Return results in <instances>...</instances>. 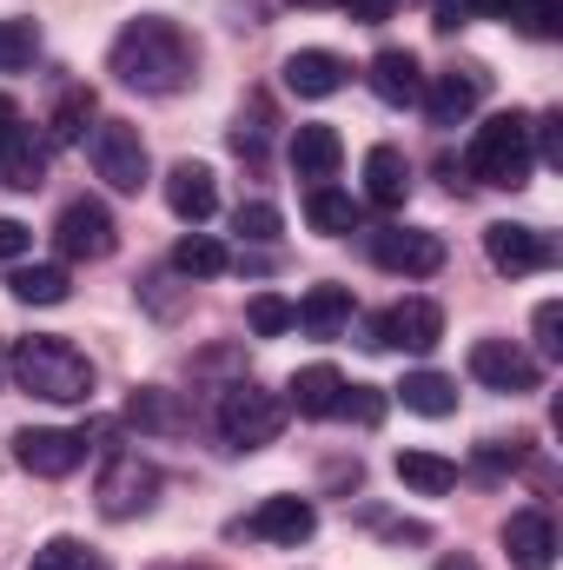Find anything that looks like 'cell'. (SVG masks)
<instances>
[{"label":"cell","mask_w":563,"mask_h":570,"mask_svg":"<svg viewBox=\"0 0 563 570\" xmlns=\"http://www.w3.org/2000/svg\"><path fill=\"white\" fill-rule=\"evenodd\" d=\"M372 94L385 100V107H418L424 100V67L418 53H405V47H385V53H372Z\"/></svg>","instance_id":"e0dca14e"},{"label":"cell","mask_w":563,"mask_h":570,"mask_svg":"<svg viewBox=\"0 0 563 570\" xmlns=\"http://www.w3.org/2000/svg\"><path fill=\"white\" fill-rule=\"evenodd\" d=\"M477 100H484V73H477V67H451V73L424 80V114H431V127H464V120L477 114Z\"/></svg>","instance_id":"4fadbf2b"},{"label":"cell","mask_w":563,"mask_h":570,"mask_svg":"<svg viewBox=\"0 0 563 570\" xmlns=\"http://www.w3.org/2000/svg\"><path fill=\"white\" fill-rule=\"evenodd\" d=\"M372 338L365 345H405V352H431L437 338H444V305L437 298H398L385 318H372L365 325Z\"/></svg>","instance_id":"7c38bea8"},{"label":"cell","mask_w":563,"mask_h":570,"mask_svg":"<svg viewBox=\"0 0 563 570\" xmlns=\"http://www.w3.org/2000/svg\"><path fill=\"white\" fill-rule=\"evenodd\" d=\"M279 73H285V87H292L298 100H332V94L345 87V60L325 53V47H298Z\"/></svg>","instance_id":"ffe728a7"},{"label":"cell","mask_w":563,"mask_h":570,"mask_svg":"<svg viewBox=\"0 0 563 570\" xmlns=\"http://www.w3.org/2000/svg\"><path fill=\"white\" fill-rule=\"evenodd\" d=\"M172 273H179V279H219V273H233V253H226L213 233L192 226V233L172 246Z\"/></svg>","instance_id":"484cf974"},{"label":"cell","mask_w":563,"mask_h":570,"mask_svg":"<svg viewBox=\"0 0 563 570\" xmlns=\"http://www.w3.org/2000/svg\"><path fill=\"white\" fill-rule=\"evenodd\" d=\"M53 246H60V259H113V246H120V226H113V213L100 206V199H73V206H60V219H53Z\"/></svg>","instance_id":"ba28073f"},{"label":"cell","mask_w":563,"mask_h":570,"mask_svg":"<svg viewBox=\"0 0 563 570\" xmlns=\"http://www.w3.org/2000/svg\"><path fill=\"white\" fill-rule=\"evenodd\" d=\"M537 352H544V358H563V305L557 298L537 305Z\"/></svg>","instance_id":"8d00e7d4"},{"label":"cell","mask_w":563,"mask_h":570,"mask_svg":"<svg viewBox=\"0 0 563 570\" xmlns=\"http://www.w3.org/2000/svg\"><path fill=\"white\" fill-rule=\"evenodd\" d=\"M484 259H491L504 279H524V273H544V266H557V239H551L544 226L497 219V226H484Z\"/></svg>","instance_id":"52a82bcc"},{"label":"cell","mask_w":563,"mask_h":570,"mask_svg":"<svg viewBox=\"0 0 563 570\" xmlns=\"http://www.w3.org/2000/svg\"><path fill=\"white\" fill-rule=\"evenodd\" d=\"M312 531H318L312 498H266V504L246 518V538H266V544H305Z\"/></svg>","instance_id":"2e32d148"},{"label":"cell","mask_w":563,"mask_h":570,"mask_svg":"<svg viewBox=\"0 0 563 570\" xmlns=\"http://www.w3.org/2000/svg\"><path fill=\"white\" fill-rule=\"evenodd\" d=\"M127 425H140V431H179V425H186V412H179V399H172V392L146 385V392H134V399H127Z\"/></svg>","instance_id":"f546056e"},{"label":"cell","mask_w":563,"mask_h":570,"mask_svg":"<svg viewBox=\"0 0 563 570\" xmlns=\"http://www.w3.org/2000/svg\"><path fill=\"white\" fill-rule=\"evenodd\" d=\"M338 7H345L358 27H378V20H392V7H398V0H338Z\"/></svg>","instance_id":"60d3db41"},{"label":"cell","mask_w":563,"mask_h":570,"mask_svg":"<svg viewBox=\"0 0 563 570\" xmlns=\"http://www.w3.org/2000/svg\"><path fill=\"white\" fill-rule=\"evenodd\" d=\"M0 385H7V345H0Z\"/></svg>","instance_id":"f6af8a7d"},{"label":"cell","mask_w":563,"mask_h":570,"mask_svg":"<svg viewBox=\"0 0 563 570\" xmlns=\"http://www.w3.org/2000/svg\"><path fill=\"white\" fill-rule=\"evenodd\" d=\"M504 551H511V564L517 570H551L557 564V524H551V511H511V524H504Z\"/></svg>","instance_id":"9a60e30c"},{"label":"cell","mask_w":563,"mask_h":570,"mask_svg":"<svg viewBox=\"0 0 563 570\" xmlns=\"http://www.w3.org/2000/svg\"><path fill=\"white\" fill-rule=\"evenodd\" d=\"M298 7H325V0H298Z\"/></svg>","instance_id":"bcb514c9"},{"label":"cell","mask_w":563,"mask_h":570,"mask_svg":"<svg viewBox=\"0 0 563 570\" xmlns=\"http://www.w3.org/2000/svg\"><path fill=\"white\" fill-rule=\"evenodd\" d=\"M457 13H484V20H504L511 0H457Z\"/></svg>","instance_id":"b9f144b4"},{"label":"cell","mask_w":563,"mask_h":570,"mask_svg":"<svg viewBox=\"0 0 563 570\" xmlns=\"http://www.w3.org/2000/svg\"><path fill=\"white\" fill-rule=\"evenodd\" d=\"M279 431H285L279 392H266V385H253V379L226 385V399H219V438H226L233 451H259V444H273Z\"/></svg>","instance_id":"277c9868"},{"label":"cell","mask_w":563,"mask_h":570,"mask_svg":"<svg viewBox=\"0 0 563 570\" xmlns=\"http://www.w3.org/2000/svg\"><path fill=\"white\" fill-rule=\"evenodd\" d=\"M7 285H13L20 305H67V292H73L67 285V266H20Z\"/></svg>","instance_id":"f1b7e54d"},{"label":"cell","mask_w":563,"mask_h":570,"mask_svg":"<svg viewBox=\"0 0 563 570\" xmlns=\"http://www.w3.org/2000/svg\"><path fill=\"white\" fill-rule=\"evenodd\" d=\"M33 47H40L33 20H0V67H27V60H33Z\"/></svg>","instance_id":"e575fe53"},{"label":"cell","mask_w":563,"mask_h":570,"mask_svg":"<svg viewBox=\"0 0 563 570\" xmlns=\"http://www.w3.org/2000/svg\"><path fill=\"white\" fill-rule=\"evenodd\" d=\"M93 498H100V518L127 524V518L152 511V498H159V471L146 464L140 451H113L107 471H100V484H93Z\"/></svg>","instance_id":"5b68a950"},{"label":"cell","mask_w":563,"mask_h":570,"mask_svg":"<svg viewBox=\"0 0 563 570\" xmlns=\"http://www.w3.org/2000/svg\"><path fill=\"white\" fill-rule=\"evenodd\" d=\"M477 464H484V471H504V464H524V444H517V438H511V444H497V438H491V444H477Z\"/></svg>","instance_id":"f35d334b"},{"label":"cell","mask_w":563,"mask_h":570,"mask_svg":"<svg viewBox=\"0 0 563 570\" xmlns=\"http://www.w3.org/2000/svg\"><path fill=\"white\" fill-rule=\"evenodd\" d=\"M504 20H517L531 40H557L563 33V0H511Z\"/></svg>","instance_id":"4dcf8cb0"},{"label":"cell","mask_w":563,"mask_h":570,"mask_svg":"<svg viewBox=\"0 0 563 570\" xmlns=\"http://www.w3.org/2000/svg\"><path fill=\"white\" fill-rule=\"evenodd\" d=\"M372 259L398 279H431L444 266V239L424 233V226H378L372 233Z\"/></svg>","instance_id":"9c48e42d"},{"label":"cell","mask_w":563,"mask_h":570,"mask_svg":"<svg viewBox=\"0 0 563 570\" xmlns=\"http://www.w3.org/2000/svg\"><path fill=\"white\" fill-rule=\"evenodd\" d=\"M7 127H20V107H13V100L0 94V134H7Z\"/></svg>","instance_id":"7bdbcfd3"},{"label":"cell","mask_w":563,"mask_h":570,"mask_svg":"<svg viewBox=\"0 0 563 570\" xmlns=\"http://www.w3.org/2000/svg\"><path fill=\"white\" fill-rule=\"evenodd\" d=\"M392 471H398V484H405V491H418V498H444V491L457 484V464H451V458H437V451H398V458H392Z\"/></svg>","instance_id":"cb8c5ba5"},{"label":"cell","mask_w":563,"mask_h":570,"mask_svg":"<svg viewBox=\"0 0 563 570\" xmlns=\"http://www.w3.org/2000/svg\"><path fill=\"white\" fill-rule=\"evenodd\" d=\"M27 570H93V551H87L80 538H53V544L33 551V564Z\"/></svg>","instance_id":"d6a6232c"},{"label":"cell","mask_w":563,"mask_h":570,"mask_svg":"<svg viewBox=\"0 0 563 570\" xmlns=\"http://www.w3.org/2000/svg\"><path fill=\"white\" fill-rule=\"evenodd\" d=\"M279 206L273 199H246L239 213H233V233H246V239H279Z\"/></svg>","instance_id":"836d02e7"},{"label":"cell","mask_w":563,"mask_h":570,"mask_svg":"<svg viewBox=\"0 0 563 570\" xmlns=\"http://www.w3.org/2000/svg\"><path fill=\"white\" fill-rule=\"evenodd\" d=\"M398 399H405V412H418V419H451V412H457V385H451L444 372H405Z\"/></svg>","instance_id":"4316f807"},{"label":"cell","mask_w":563,"mask_h":570,"mask_svg":"<svg viewBox=\"0 0 563 570\" xmlns=\"http://www.w3.org/2000/svg\"><path fill=\"white\" fill-rule=\"evenodd\" d=\"M471 379L491 385V392H537L544 365H537L517 338H477V345H471Z\"/></svg>","instance_id":"8fae6325"},{"label":"cell","mask_w":563,"mask_h":570,"mask_svg":"<svg viewBox=\"0 0 563 570\" xmlns=\"http://www.w3.org/2000/svg\"><path fill=\"white\" fill-rule=\"evenodd\" d=\"M100 114V100H93V87H67L60 100H53V114H47V146H80L87 140V120Z\"/></svg>","instance_id":"d4e9b609"},{"label":"cell","mask_w":563,"mask_h":570,"mask_svg":"<svg viewBox=\"0 0 563 570\" xmlns=\"http://www.w3.org/2000/svg\"><path fill=\"white\" fill-rule=\"evenodd\" d=\"M246 325H253L259 338H279V332H292V298H279V292H253Z\"/></svg>","instance_id":"1f68e13d"},{"label":"cell","mask_w":563,"mask_h":570,"mask_svg":"<svg viewBox=\"0 0 563 570\" xmlns=\"http://www.w3.org/2000/svg\"><path fill=\"white\" fill-rule=\"evenodd\" d=\"M33 246V226H20V219H0V259H20Z\"/></svg>","instance_id":"ab89813d"},{"label":"cell","mask_w":563,"mask_h":570,"mask_svg":"<svg viewBox=\"0 0 563 570\" xmlns=\"http://www.w3.org/2000/svg\"><path fill=\"white\" fill-rule=\"evenodd\" d=\"M7 379L47 405H87L93 399V358L73 345V338H53V332H33L7 352Z\"/></svg>","instance_id":"7a4b0ae2"},{"label":"cell","mask_w":563,"mask_h":570,"mask_svg":"<svg viewBox=\"0 0 563 570\" xmlns=\"http://www.w3.org/2000/svg\"><path fill=\"white\" fill-rule=\"evenodd\" d=\"M107 67H113L120 87H134V94H179V87L192 80V40H186L172 20L146 13V20H127V27H120Z\"/></svg>","instance_id":"6da1fadb"},{"label":"cell","mask_w":563,"mask_h":570,"mask_svg":"<svg viewBox=\"0 0 563 570\" xmlns=\"http://www.w3.org/2000/svg\"><path fill=\"white\" fill-rule=\"evenodd\" d=\"M365 199H372L378 213H398V206L412 199V159H405L398 146H372V153H365Z\"/></svg>","instance_id":"d6986e66"},{"label":"cell","mask_w":563,"mask_h":570,"mask_svg":"<svg viewBox=\"0 0 563 570\" xmlns=\"http://www.w3.org/2000/svg\"><path fill=\"white\" fill-rule=\"evenodd\" d=\"M305 219H312V233L338 239V233H352V226H358V199H352V193H338V186H312V193H305Z\"/></svg>","instance_id":"83f0119b"},{"label":"cell","mask_w":563,"mask_h":570,"mask_svg":"<svg viewBox=\"0 0 563 570\" xmlns=\"http://www.w3.org/2000/svg\"><path fill=\"white\" fill-rule=\"evenodd\" d=\"M437 570H477V558H464V551H457V558H444Z\"/></svg>","instance_id":"ee69618b"},{"label":"cell","mask_w":563,"mask_h":570,"mask_svg":"<svg viewBox=\"0 0 563 570\" xmlns=\"http://www.w3.org/2000/svg\"><path fill=\"white\" fill-rule=\"evenodd\" d=\"M13 458H20V471H33V478H67V471H80V458H87V431L27 425V431H13Z\"/></svg>","instance_id":"30bf717a"},{"label":"cell","mask_w":563,"mask_h":570,"mask_svg":"<svg viewBox=\"0 0 563 570\" xmlns=\"http://www.w3.org/2000/svg\"><path fill=\"white\" fill-rule=\"evenodd\" d=\"M285 405H292L298 419H338V405H345V372H338V365H305V372H292Z\"/></svg>","instance_id":"ac0fdd59"},{"label":"cell","mask_w":563,"mask_h":570,"mask_svg":"<svg viewBox=\"0 0 563 570\" xmlns=\"http://www.w3.org/2000/svg\"><path fill=\"white\" fill-rule=\"evenodd\" d=\"M338 419L378 425V419H385V392H378V385H345V405H338Z\"/></svg>","instance_id":"d590c367"},{"label":"cell","mask_w":563,"mask_h":570,"mask_svg":"<svg viewBox=\"0 0 563 570\" xmlns=\"http://www.w3.org/2000/svg\"><path fill=\"white\" fill-rule=\"evenodd\" d=\"M285 153H292V173H298V179L325 186V179L338 173V159H345V140H338V127H298Z\"/></svg>","instance_id":"7402d4cb"},{"label":"cell","mask_w":563,"mask_h":570,"mask_svg":"<svg viewBox=\"0 0 563 570\" xmlns=\"http://www.w3.org/2000/svg\"><path fill=\"white\" fill-rule=\"evenodd\" d=\"M0 179H7L13 193H33V186L47 179V140H40L27 120L0 134Z\"/></svg>","instance_id":"44dd1931"},{"label":"cell","mask_w":563,"mask_h":570,"mask_svg":"<svg viewBox=\"0 0 563 570\" xmlns=\"http://www.w3.org/2000/svg\"><path fill=\"white\" fill-rule=\"evenodd\" d=\"M471 179L477 186H531V166H537V146H531V120L524 114H491L477 134H471V153H464Z\"/></svg>","instance_id":"3957f363"},{"label":"cell","mask_w":563,"mask_h":570,"mask_svg":"<svg viewBox=\"0 0 563 570\" xmlns=\"http://www.w3.org/2000/svg\"><path fill=\"white\" fill-rule=\"evenodd\" d=\"M87 159H93V173L113 186V193H140L146 186V140L140 127H127V120H100L93 127V140H87Z\"/></svg>","instance_id":"8992f818"},{"label":"cell","mask_w":563,"mask_h":570,"mask_svg":"<svg viewBox=\"0 0 563 570\" xmlns=\"http://www.w3.org/2000/svg\"><path fill=\"white\" fill-rule=\"evenodd\" d=\"M292 325H305L312 338H338L352 325V292L345 285H312L298 305H292Z\"/></svg>","instance_id":"603a6c76"},{"label":"cell","mask_w":563,"mask_h":570,"mask_svg":"<svg viewBox=\"0 0 563 570\" xmlns=\"http://www.w3.org/2000/svg\"><path fill=\"white\" fill-rule=\"evenodd\" d=\"M166 206H172L186 226H206V219L219 213V179H213V166H206V159H179V166L166 173Z\"/></svg>","instance_id":"5bb4252c"},{"label":"cell","mask_w":563,"mask_h":570,"mask_svg":"<svg viewBox=\"0 0 563 570\" xmlns=\"http://www.w3.org/2000/svg\"><path fill=\"white\" fill-rule=\"evenodd\" d=\"M531 146H537V159L563 166V114H544V120H531Z\"/></svg>","instance_id":"74e56055"}]
</instances>
